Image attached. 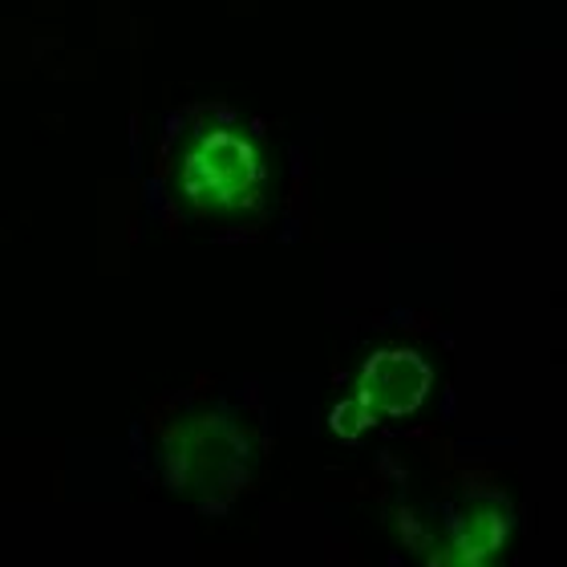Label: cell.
<instances>
[{"label": "cell", "mask_w": 567, "mask_h": 567, "mask_svg": "<svg viewBox=\"0 0 567 567\" xmlns=\"http://www.w3.org/2000/svg\"><path fill=\"white\" fill-rule=\"evenodd\" d=\"M373 422H378V414H373L357 393L353 398H344V402L329 414V425H332V434L337 437H361Z\"/></svg>", "instance_id": "obj_5"}, {"label": "cell", "mask_w": 567, "mask_h": 567, "mask_svg": "<svg viewBox=\"0 0 567 567\" xmlns=\"http://www.w3.org/2000/svg\"><path fill=\"white\" fill-rule=\"evenodd\" d=\"M163 466L178 495L219 511L256 474V434L231 414H190L166 430Z\"/></svg>", "instance_id": "obj_1"}, {"label": "cell", "mask_w": 567, "mask_h": 567, "mask_svg": "<svg viewBox=\"0 0 567 567\" xmlns=\"http://www.w3.org/2000/svg\"><path fill=\"white\" fill-rule=\"evenodd\" d=\"M178 190L195 207L248 212L264 190V151L236 126H207L178 158Z\"/></svg>", "instance_id": "obj_2"}, {"label": "cell", "mask_w": 567, "mask_h": 567, "mask_svg": "<svg viewBox=\"0 0 567 567\" xmlns=\"http://www.w3.org/2000/svg\"><path fill=\"white\" fill-rule=\"evenodd\" d=\"M398 535L422 556L425 567H495L503 547L511 544V515L498 503H478L450 527V535L398 515Z\"/></svg>", "instance_id": "obj_3"}, {"label": "cell", "mask_w": 567, "mask_h": 567, "mask_svg": "<svg viewBox=\"0 0 567 567\" xmlns=\"http://www.w3.org/2000/svg\"><path fill=\"white\" fill-rule=\"evenodd\" d=\"M434 373L425 365V357L414 349H378L357 373V398L378 417H405L422 410L430 398Z\"/></svg>", "instance_id": "obj_4"}]
</instances>
